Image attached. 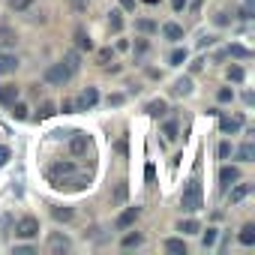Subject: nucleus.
Instances as JSON below:
<instances>
[{
	"mask_svg": "<svg viewBox=\"0 0 255 255\" xmlns=\"http://www.w3.org/2000/svg\"><path fill=\"white\" fill-rule=\"evenodd\" d=\"M108 30H111V33H120V30H123V18H120V12H111V15H108Z\"/></svg>",
	"mask_w": 255,
	"mask_h": 255,
	"instance_id": "obj_31",
	"label": "nucleus"
},
{
	"mask_svg": "<svg viewBox=\"0 0 255 255\" xmlns=\"http://www.w3.org/2000/svg\"><path fill=\"white\" fill-rule=\"evenodd\" d=\"M120 6L123 9H135V0H120Z\"/></svg>",
	"mask_w": 255,
	"mask_h": 255,
	"instance_id": "obj_48",
	"label": "nucleus"
},
{
	"mask_svg": "<svg viewBox=\"0 0 255 255\" xmlns=\"http://www.w3.org/2000/svg\"><path fill=\"white\" fill-rule=\"evenodd\" d=\"M96 57H99V63H108V60L114 57V51H111V48H102V51H99Z\"/></svg>",
	"mask_w": 255,
	"mask_h": 255,
	"instance_id": "obj_40",
	"label": "nucleus"
},
{
	"mask_svg": "<svg viewBox=\"0 0 255 255\" xmlns=\"http://www.w3.org/2000/svg\"><path fill=\"white\" fill-rule=\"evenodd\" d=\"M177 231H183V234H198V231H201V225H198V219H180Z\"/></svg>",
	"mask_w": 255,
	"mask_h": 255,
	"instance_id": "obj_25",
	"label": "nucleus"
},
{
	"mask_svg": "<svg viewBox=\"0 0 255 255\" xmlns=\"http://www.w3.org/2000/svg\"><path fill=\"white\" fill-rule=\"evenodd\" d=\"M36 114H39L42 120H45V117H54V114H57V105H54L51 99H42V102H39V111H36Z\"/></svg>",
	"mask_w": 255,
	"mask_h": 255,
	"instance_id": "obj_24",
	"label": "nucleus"
},
{
	"mask_svg": "<svg viewBox=\"0 0 255 255\" xmlns=\"http://www.w3.org/2000/svg\"><path fill=\"white\" fill-rule=\"evenodd\" d=\"M162 132H165V138H168V141H174V138H177V123H174V120H168Z\"/></svg>",
	"mask_w": 255,
	"mask_h": 255,
	"instance_id": "obj_36",
	"label": "nucleus"
},
{
	"mask_svg": "<svg viewBox=\"0 0 255 255\" xmlns=\"http://www.w3.org/2000/svg\"><path fill=\"white\" fill-rule=\"evenodd\" d=\"M18 99V87L15 84H0V105H12Z\"/></svg>",
	"mask_w": 255,
	"mask_h": 255,
	"instance_id": "obj_14",
	"label": "nucleus"
},
{
	"mask_svg": "<svg viewBox=\"0 0 255 255\" xmlns=\"http://www.w3.org/2000/svg\"><path fill=\"white\" fill-rule=\"evenodd\" d=\"M228 81L240 84V81H243V69H240V66H231V69H228Z\"/></svg>",
	"mask_w": 255,
	"mask_h": 255,
	"instance_id": "obj_37",
	"label": "nucleus"
},
{
	"mask_svg": "<svg viewBox=\"0 0 255 255\" xmlns=\"http://www.w3.org/2000/svg\"><path fill=\"white\" fill-rule=\"evenodd\" d=\"M162 246H165V252H174V255H186V243H183L180 237H168Z\"/></svg>",
	"mask_w": 255,
	"mask_h": 255,
	"instance_id": "obj_20",
	"label": "nucleus"
},
{
	"mask_svg": "<svg viewBox=\"0 0 255 255\" xmlns=\"http://www.w3.org/2000/svg\"><path fill=\"white\" fill-rule=\"evenodd\" d=\"M51 216H54L57 222H69L75 213H72V207H54V210H51Z\"/></svg>",
	"mask_w": 255,
	"mask_h": 255,
	"instance_id": "obj_30",
	"label": "nucleus"
},
{
	"mask_svg": "<svg viewBox=\"0 0 255 255\" xmlns=\"http://www.w3.org/2000/svg\"><path fill=\"white\" fill-rule=\"evenodd\" d=\"M9 108H12V117H15V120H24V117H27V105H24V102H18V99H15Z\"/></svg>",
	"mask_w": 255,
	"mask_h": 255,
	"instance_id": "obj_33",
	"label": "nucleus"
},
{
	"mask_svg": "<svg viewBox=\"0 0 255 255\" xmlns=\"http://www.w3.org/2000/svg\"><path fill=\"white\" fill-rule=\"evenodd\" d=\"M72 249V240L66 237V234H60V231H51L48 234V252L51 255H63V252H69Z\"/></svg>",
	"mask_w": 255,
	"mask_h": 255,
	"instance_id": "obj_5",
	"label": "nucleus"
},
{
	"mask_svg": "<svg viewBox=\"0 0 255 255\" xmlns=\"http://www.w3.org/2000/svg\"><path fill=\"white\" fill-rule=\"evenodd\" d=\"M87 183H90V174H78V171H72L69 177L57 180V183H54V189H72V192H78V189H84Z\"/></svg>",
	"mask_w": 255,
	"mask_h": 255,
	"instance_id": "obj_4",
	"label": "nucleus"
},
{
	"mask_svg": "<svg viewBox=\"0 0 255 255\" xmlns=\"http://www.w3.org/2000/svg\"><path fill=\"white\" fill-rule=\"evenodd\" d=\"M240 126H243V117H219V129L225 135H234Z\"/></svg>",
	"mask_w": 255,
	"mask_h": 255,
	"instance_id": "obj_13",
	"label": "nucleus"
},
{
	"mask_svg": "<svg viewBox=\"0 0 255 255\" xmlns=\"http://www.w3.org/2000/svg\"><path fill=\"white\" fill-rule=\"evenodd\" d=\"M9 162V147H0V165Z\"/></svg>",
	"mask_w": 255,
	"mask_h": 255,
	"instance_id": "obj_45",
	"label": "nucleus"
},
{
	"mask_svg": "<svg viewBox=\"0 0 255 255\" xmlns=\"http://www.w3.org/2000/svg\"><path fill=\"white\" fill-rule=\"evenodd\" d=\"M174 93H177V96H189V93H192V81H189V78H177V81H174Z\"/></svg>",
	"mask_w": 255,
	"mask_h": 255,
	"instance_id": "obj_29",
	"label": "nucleus"
},
{
	"mask_svg": "<svg viewBox=\"0 0 255 255\" xmlns=\"http://www.w3.org/2000/svg\"><path fill=\"white\" fill-rule=\"evenodd\" d=\"M228 57H237V60H249V57H252V51H249V48H243V45H228Z\"/></svg>",
	"mask_w": 255,
	"mask_h": 255,
	"instance_id": "obj_28",
	"label": "nucleus"
},
{
	"mask_svg": "<svg viewBox=\"0 0 255 255\" xmlns=\"http://www.w3.org/2000/svg\"><path fill=\"white\" fill-rule=\"evenodd\" d=\"M75 171V165L72 162H54L51 168H48V180H51V186L57 183V180H63V177H69Z\"/></svg>",
	"mask_w": 255,
	"mask_h": 255,
	"instance_id": "obj_8",
	"label": "nucleus"
},
{
	"mask_svg": "<svg viewBox=\"0 0 255 255\" xmlns=\"http://www.w3.org/2000/svg\"><path fill=\"white\" fill-rule=\"evenodd\" d=\"M150 51V42L147 39H135V48H132V54H135V63H141V57Z\"/></svg>",
	"mask_w": 255,
	"mask_h": 255,
	"instance_id": "obj_27",
	"label": "nucleus"
},
{
	"mask_svg": "<svg viewBox=\"0 0 255 255\" xmlns=\"http://www.w3.org/2000/svg\"><path fill=\"white\" fill-rule=\"evenodd\" d=\"M180 207H183L186 213H195V210L204 207V192H201V183H198V180H189V183L183 186V192H180Z\"/></svg>",
	"mask_w": 255,
	"mask_h": 255,
	"instance_id": "obj_1",
	"label": "nucleus"
},
{
	"mask_svg": "<svg viewBox=\"0 0 255 255\" xmlns=\"http://www.w3.org/2000/svg\"><path fill=\"white\" fill-rule=\"evenodd\" d=\"M108 105H123V96H120V93H114V96H108Z\"/></svg>",
	"mask_w": 255,
	"mask_h": 255,
	"instance_id": "obj_46",
	"label": "nucleus"
},
{
	"mask_svg": "<svg viewBox=\"0 0 255 255\" xmlns=\"http://www.w3.org/2000/svg\"><path fill=\"white\" fill-rule=\"evenodd\" d=\"M144 3H150V6H153V3H159V0H144Z\"/></svg>",
	"mask_w": 255,
	"mask_h": 255,
	"instance_id": "obj_49",
	"label": "nucleus"
},
{
	"mask_svg": "<svg viewBox=\"0 0 255 255\" xmlns=\"http://www.w3.org/2000/svg\"><path fill=\"white\" fill-rule=\"evenodd\" d=\"M228 156H231V144L222 141V144H219V159H228Z\"/></svg>",
	"mask_w": 255,
	"mask_h": 255,
	"instance_id": "obj_41",
	"label": "nucleus"
},
{
	"mask_svg": "<svg viewBox=\"0 0 255 255\" xmlns=\"http://www.w3.org/2000/svg\"><path fill=\"white\" fill-rule=\"evenodd\" d=\"M216 99H219V102H231V99H234V90H228V87H222V90L216 93Z\"/></svg>",
	"mask_w": 255,
	"mask_h": 255,
	"instance_id": "obj_38",
	"label": "nucleus"
},
{
	"mask_svg": "<svg viewBox=\"0 0 255 255\" xmlns=\"http://www.w3.org/2000/svg\"><path fill=\"white\" fill-rule=\"evenodd\" d=\"M15 45H18V33L12 27H6V24H0V51H9Z\"/></svg>",
	"mask_w": 255,
	"mask_h": 255,
	"instance_id": "obj_10",
	"label": "nucleus"
},
{
	"mask_svg": "<svg viewBox=\"0 0 255 255\" xmlns=\"http://www.w3.org/2000/svg\"><path fill=\"white\" fill-rule=\"evenodd\" d=\"M123 198H126V186L120 183V186H117V192H114V201H123Z\"/></svg>",
	"mask_w": 255,
	"mask_h": 255,
	"instance_id": "obj_43",
	"label": "nucleus"
},
{
	"mask_svg": "<svg viewBox=\"0 0 255 255\" xmlns=\"http://www.w3.org/2000/svg\"><path fill=\"white\" fill-rule=\"evenodd\" d=\"M141 243H144V234L132 231V234H126V237H123V243H120V246H123V249H138Z\"/></svg>",
	"mask_w": 255,
	"mask_h": 255,
	"instance_id": "obj_22",
	"label": "nucleus"
},
{
	"mask_svg": "<svg viewBox=\"0 0 255 255\" xmlns=\"http://www.w3.org/2000/svg\"><path fill=\"white\" fill-rule=\"evenodd\" d=\"M69 150H72V156H84V153L90 150V138H87V132H72Z\"/></svg>",
	"mask_w": 255,
	"mask_h": 255,
	"instance_id": "obj_7",
	"label": "nucleus"
},
{
	"mask_svg": "<svg viewBox=\"0 0 255 255\" xmlns=\"http://www.w3.org/2000/svg\"><path fill=\"white\" fill-rule=\"evenodd\" d=\"M135 30H138V33H156V30H159V24H156V21H150V18H138V21H135Z\"/></svg>",
	"mask_w": 255,
	"mask_h": 255,
	"instance_id": "obj_23",
	"label": "nucleus"
},
{
	"mask_svg": "<svg viewBox=\"0 0 255 255\" xmlns=\"http://www.w3.org/2000/svg\"><path fill=\"white\" fill-rule=\"evenodd\" d=\"M60 108H63V111H75V99H63Z\"/></svg>",
	"mask_w": 255,
	"mask_h": 255,
	"instance_id": "obj_47",
	"label": "nucleus"
},
{
	"mask_svg": "<svg viewBox=\"0 0 255 255\" xmlns=\"http://www.w3.org/2000/svg\"><path fill=\"white\" fill-rule=\"evenodd\" d=\"M36 252V246H30V243H24V246H15V255H33Z\"/></svg>",
	"mask_w": 255,
	"mask_h": 255,
	"instance_id": "obj_39",
	"label": "nucleus"
},
{
	"mask_svg": "<svg viewBox=\"0 0 255 255\" xmlns=\"http://www.w3.org/2000/svg\"><path fill=\"white\" fill-rule=\"evenodd\" d=\"M237 159H240V162H252V159H255V144H252V141L240 144V147H237Z\"/></svg>",
	"mask_w": 255,
	"mask_h": 255,
	"instance_id": "obj_21",
	"label": "nucleus"
},
{
	"mask_svg": "<svg viewBox=\"0 0 255 255\" xmlns=\"http://www.w3.org/2000/svg\"><path fill=\"white\" fill-rule=\"evenodd\" d=\"M138 207H126L117 219H114V228H120V231H126V228H129V225H135V219H138Z\"/></svg>",
	"mask_w": 255,
	"mask_h": 255,
	"instance_id": "obj_9",
	"label": "nucleus"
},
{
	"mask_svg": "<svg viewBox=\"0 0 255 255\" xmlns=\"http://www.w3.org/2000/svg\"><path fill=\"white\" fill-rule=\"evenodd\" d=\"M144 111H147L150 117H162V114L168 111V102H165V99H150V102L144 105Z\"/></svg>",
	"mask_w": 255,
	"mask_h": 255,
	"instance_id": "obj_17",
	"label": "nucleus"
},
{
	"mask_svg": "<svg viewBox=\"0 0 255 255\" xmlns=\"http://www.w3.org/2000/svg\"><path fill=\"white\" fill-rule=\"evenodd\" d=\"M69 78H72V72L63 66V60H60V63H51V66L45 69V81H48V84H54V87H63Z\"/></svg>",
	"mask_w": 255,
	"mask_h": 255,
	"instance_id": "obj_2",
	"label": "nucleus"
},
{
	"mask_svg": "<svg viewBox=\"0 0 255 255\" xmlns=\"http://www.w3.org/2000/svg\"><path fill=\"white\" fill-rule=\"evenodd\" d=\"M18 69V57L12 51H0V75H9Z\"/></svg>",
	"mask_w": 255,
	"mask_h": 255,
	"instance_id": "obj_12",
	"label": "nucleus"
},
{
	"mask_svg": "<svg viewBox=\"0 0 255 255\" xmlns=\"http://www.w3.org/2000/svg\"><path fill=\"white\" fill-rule=\"evenodd\" d=\"M240 180V168H234V165H222L219 168V186L222 189H228L231 183H237Z\"/></svg>",
	"mask_w": 255,
	"mask_h": 255,
	"instance_id": "obj_11",
	"label": "nucleus"
},
{
	"mask_svg": "<svg viewBox=\"0 0 255 255\" xmlns=\"http://www.w3.org/2000/svg\"><path fill=\"white\" fill-rule=\"evenodd\" d=\"M75 45H78L81 51H93V39H90V33H87L84 27L75 30Z\"/></svg>",
	"mask_w": 255,
	"mask_h": 255,
	"instance_id": "obj_18",
	"label": "nucleus"
},
{
	"mask_svg": "<svg viewBox=\"0 0 255 255\" xmlns=\"http://www.w3.org/2000/svg\"><path fill=\"white\" fill-rule=\"evenodd\" d=\"M33 6V0H9V9L12 12H27Z\"/></svg>",
	"mask_w": 255,
	"mask_h": 255,
	"instance_id": "obj_32",
	"label": "nucleus"
},
{
	"mask_svg": "<svg viewBox=\"0 0 255 255\" xmlns=\"http://www.w3.org/2000/svg\"><path fill=\"white\" fill-rule=\"evenodd\" d=\"M240 243H243V246H252V243H255V225H252V222L240 228Z\"/></svg>",
	"mask_w": 255,
	"mask_h": 255,
	"instance_id": "obj_26",
	"label": "nucleus"
},
{
	"mask_svg": "<svg viewBox=\"0 0 255 255\" xmlns=\"http://www.w3.org/2000/svg\"><path fill=\"white\" fill-rule=\"evenodd\" d=\"M162 33H165V39H171V42H177V39H183V27H180V24H174V21H168V24H162Z\"/></svg>",
	"mask_w": 255,
	"mask_h": 255,
	"instance_id": "obj_19",
	"label": "nucleus"
},
{
	"mask_svg": "<svg viewBox=\"0 0 255 255\" xmlns=\"http://www.w3.org/2000/svg\"><path fill=\"white\" fill-rule=\"evenodd\" d=\"M36 234H39V219H36V216H21V219L15 222V237L30 240V237H36Z\"/></svg>",
	"mask_w": 255,
	"mask_h": 255,
	"instance_id": "obj_3",
	"label": "nucleus"
},
{
	"mask_svg": "<svg viewBox=\"0 0 255 255\" xmlns=\"http://www.w3.org/2000/svg\"><path fill=\"white\" fill-rule=\"evenodd\" d=\"M186 3H189V0H171V6H174V12H180V9H186Z\"/></svg>",
	"mask_w": 255,
	"mask_h": 255,
	"instance_id": "obj_44",
	"label": "nucleus"
},
{
	"mask_svg": "<svg viewBox=\"0 0 255 255\" xmlns=\"http://www.w3.org/2000/svg\"><path fill=\"white\" fill-rule=\"evenodd\" d=\"M249 192H252V183H237V186L228 192V201H231V204H240Z\"/></svg>",
	"mask_w": 255,
	"mask_h": 255,
	"instance_id": "obj_15",
	"label": "nucleus"
},
{
	"mask_svg": "<svg viewBox=\"0 0 255 255\" xmlns=\"http://www.w3.org/2000/svg\"><path fill=\"white\" fill-rule=\"evenodd\" d=\"M201 243H204V249H210V246L216 243V228H207L204 237H201Z\"/></svg>",
	"mask_w": 255,
	"mask_h": 255,
	"instance_id": "obj_35",
	"label": "nucleus"
},
{
	"mask_svg": "<svg viewBox=\"0 0 255 255\" xmlns=\"http://www.w3.org/2000/svg\"><path fill=\"white\" fill-rule=\"evenodd\" d=\"M216 24L225 27V24H228V12H216Z\"/></svg>",
	"mask_w": 255,
	"mask_h": 255,
	"instance_id": "obj_42",
	"label": "nucleus"
},
{
	"mask_svg": "<svg viewBox=\"0 0 255 255\" xmlns=\"http://www.w3.org/2000/svg\"><path fill=\"white\" fill-rule=\"evenodd\" d=\"M186 57H189V54H186V48H174V51H171V57H168V60H171V66H180V63H183V60H186Z\"/></svg>",
	"mask_w": 255,
	"mask_h": 255,
	"instance_id": "obj_34",
	"label": "nucleus"
},
{
	"mask_svg": "<svg viewBox=\"0 0 255 255\" xmlns=\"http://www.w3.org/2000/svg\"><path fill=\"white\" fill-rule=\"evenodd\" d=\"M63 66H66V69L75 75V72L81 69V54H78L75 48H72V51H66V54H63Z\"/></svg>",
	"mask_w": 255,
	"mask_h": 255,
	"instance_id": "obj_16",
	"label": "nucleus"
},
{
	"mask_svg": "<svg viewBox=\"0 0 255 255\" xmlns=\"http://www.w3.org/2000/svg\"><path fill=\"white\" fill-rule=\"evenodd\" d=\"M96 102H99V90H96V87H84L81 96L75 99V111H87V108H93Z\"/></svg>",
	"mask_w": 255,
	"mask_h": 255,
	"instance_id": "obj_6",
	"label": "nucleus"
}]
</instances>
